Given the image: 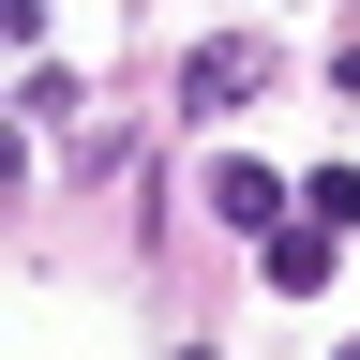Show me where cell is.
<instances>
[{
    "label": "cell",
    "mask_w": 360,
    "mask_h": 360,
    "mask_svg": "<svg viewBox=\"0 0 360 360\" xmlns=\"http://www.w3.org/2000/svg\"><path fill=\"white\" fill-rule=\"evenodd\" d=\"M255 90H270V45H240V30H225V45H195L180 105H195V120H225V105H255Z\"/></svg>",
    "instance_id": "cell-1"
},
{
    "label": "cell",
    "mask_w": 360,
    "mask_h": 360,
    "mask_svg": "<svg viewBox=\"0 0 360 360\" xmlns=\"http://www.w3.org/2000/svg\"><path fill=\"white\" fill-rule=\"evenodd\" d=\"M330 240H345V225H315V210H285V225H270V285H285V300H315V285H330Z\"/></svg>",
    "instance_id": "cell-2"
},
{
    "label": "cell",
    "mask_w": 360,
    "mask_h": 360,
    "mask_svg": "<svg viewBox=\"0 0 360 360\" xmlns=\"http://www.w3.org/2000/svg\"><path fill=\"white\" fill-rule=\"evenodd\" d=\"M210 210L270 240V225H285V165H210Z\"/></svg>",
    "instance_id": "cell-3"
},
{
    "label": "cell",
    "mask_w": 360,
    "mask_h": 360,
    "mask_svg": "<svg viewBox=\"0 0 360 360\" xmlns=\"http://www.w3.org/2000/svg\"><path fill=\"white\" fill-rule=\"evenodd\" d=\"M300 210H315V225H360V165H315V180H300Z\"/></svg>",
    "instance_id": "cell-4"
}]
</instances>
